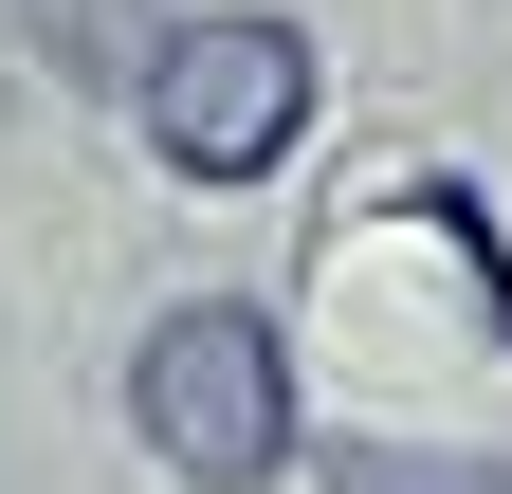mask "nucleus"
I'll return each mask as SVG.
<instances>
[{"label":"nucleus","mask_w":512,"mask_h":494,"mask_svg":"<svg viewBox=\"0 0 512 494\" xmlns=\"http://www.w3.org/2000/svg\"><path fill=\"white\" fill-rule=\"evenodd\" d=\"M19 19H37V55L74 92H128V55H147V0H19Z\"/></svg>","instance_id":"7ed1b4c3"},{"label":"nucleus","mask_w":512,"mask_h":494,"mask_svg":"<svg viewBox=\"0 0 512 494\" xmlns=\"http://www.w3.org/2000/svg\"><path fill=\"white\" fill-rule=\"evenodd\" d=\"M128 110L183 183H275L311 147V37L220 0V19H165V55H128Z\"/></svg>","instance_id":"f03ea898"},{"label":"nucleus","mask_w":512,"mask_h":494,"mask_svg":"<svg viewBox=\"0 0 512 494\" xmlns=\"http://www.w3.org/2000/svg\"><path fill=\"white\" fill-rule=\"evenodd\" d=\"M128 421H147V458L183 494H256L293 458V348L256 293H183V312L128 348Z\"/></svg>","instance_id":"f257e3e1"}]
</instances>
